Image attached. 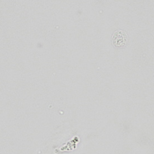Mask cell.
<instances>
[{
  "label": "cell",
  "instance_id": "cell-1",
  "mask_svg": "<svg viewBox=\"0 0 154 154\" xmlns=\"http://www.w3.org/2000/svg\"><path fill=\"white\" fill-rule=\"evenodd\" d=\"M127 40V35L122 30H117L114 33L112 41L114 46L121 47L125 45Z\"/></svg>",
  "mask_w": 154,
  "mask_h": 154
}]
</instances>
